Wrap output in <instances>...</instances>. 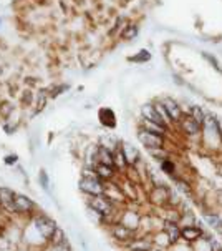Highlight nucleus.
<instances>
[{
    "instance_id": "f257e3e1",
    "label": "nucleus",
    "mask_w": 222,
    "mask_h": 251,
    "mask_svg": "<svg viewBox=\"0 0 222 251\" xmlns=\"http://www.w3.org/2000/svg\"><path fill=\"white\" fill-rule=\"evenodd\" d=\"M103 5L105 0H17L14 22L55 65H83L105 40L101 28L118 38L105 22Z\"/></svg>"
},
{
    "instance_id": "f03ea898",
    "label": "nucleus",
    "mask_w": 222,
    "mask_h": 251,
    "mask_svg": "<svg viewBox=\"0 0 222 251\" xmlns=\"http://www.w3.org/2000/svg\"><path fill=\"white\" fill-rule=\"evenodd\" d=\"M28 221H30V225H32V231L40 238L42 243H44L45 246L48 245V240L52 238L55 229L58 228L57 221H55L53 218H50L48 215L38 213V211Z\"/></svg>"
},
{
    "instance_id": "7ed1b4c3",
    "label": "nucleus",
    "mask_w": 222,
    "mask_h": 251,
    "mask_svg": "<svg viewBox=\"0 0 222 251\" xmlns=\"http://www.w3.org/2000/svg\"><path fill=\"white\" fill-rule=\"evenodd\" d=\"M85 205L87 208H91V210L98 211L100 215L106 216L111 223H114V221H118L114 218V215L118 213L119 208L114 205L113 201H111L110 198H106L105 195H98V197H87V201H85Z\"/></svg>"
},
{
    "instance_id": "20e7f679",
    "label": "nucleus",
    "mask_w": 222,
    "mask_h": 251,
    "mask_svg": "<svg viewBox=\"0 0 222 251\" xmlns=\"http://www.w3.org/2000/svg\"><path fill=\"white\" fill-rule=\"evenodd\" d=\"M217 115H214L212 112L206 113V122L202 125V135L200 137L204 138V142L207 145L206 147H222V137L219 131V125H217Z\"/></svg>"
},
{
    "instance_id": "39448f33",
    "label": "nucleus",
    "mask_w": 222,
    "mask_h": 251,
    "mask_svg": "<svg viewBox=\"0 0 222 251\" xmlns=\"http://www.w3.org/2000/svg\"><path fill=\"white\" fill-rule=\"evenodd\" d=\"M108 233H110L111 240H113L116 245L123 246V248L139 235L138 231H134V229H131L130 226L123 225L121 221H114V223H111L108 226Z\"/></svg>"
},
{
    "instance_id": "423d86ee",
    "label": "nucleus",
    "mask_w": 222,
    "mask_h": 251,
    "mask_svg": "<svg viewBox=\"0 0 222 251\" xmlns=\"http://www.w3.org/2000/svg\"><path fill=\"white\" fill-rule=\"evenodd\" d=\"M106 183L100 180L95 173L93 175H82L78 181V188L85 195V197H98V195L105 193Z\"/></svg>"
},
{
    "instance_id": "0eeeda50",
    "label": "nucleus",
    "mask_w": 222,
    "mask_h": 251,
    "mask_svg": "<svg viewBox=\"0 0 222 251\" xmlns=\"http://www.w3.org/2000/svg\"><path fill=\"white\" fill-rule=\"evenodd\" d=\"M169 198H171V186L166 185H157L151 186L148 191V201L156 208H168L169 206Z\"/></svg>"
},
{
    "instance_id": "6e6552de",
    "label": "nucleus",
    "mask_w": 222,
    "mask_h": 251,
    "mask_svg": "<svg viewBox=\"0 0 222 251\" xmlns=\"http://www.w3.org/2000/svg\"><path fill=\"white\" fill-rule=\"evenodd\" d=\"M14 205H15V216H23V218L30 220L38 211L35 201L23 193H15Z\"/></svg>"
},
{
    "instance_id": "1a4fd4ad",
    "label": "nucleus",
    "mask_w": 222,
    "mask_h": 251,
    "mask_svg": "<svg viewBox=\"0 0 222 251\" xmlns=\"http://www.w3.org/2000/svg\"><path fill=\"white\" fill-rule=\"evenodd\" d=\"M136 137H138V142L144 147V150L166 148V143H168V137L151 133V131H146V130H143V128H138V133H136Z\"/></svg>"
},
{
    "instance_id": "9d476101",
    "label": "nucleus",
    "mask_w": 222,
    "mask_h": 251,
    "mask_svg": "<svg viewBox=\"0 0 222 251\" xmlns=\"http://www.w3.org/2000/svg\"><path fill=\"white\" fill-rule=\"evenodd\" d=\"M206 225L204 221H199L194 226H182L181 228V241H184L187 245H194L198 243L199 240H202L204 235H206Z\"/></svg>"
},
{
    "instance_id": "9b49d317",
    "label": "nucleus",
    "mask_w": 222,
    "mask_h": 251,
    "mask_svg": "<svg viewBox=\"0 0 222 251\" xmlns=\"http://www.w3.org/2000/svg\"><path fill=\"white\" fill-rule=\"evenodd\" d=\"M176 126L182 131V135H186V137H189V138H199L200 135H202V125H199L189 113H184L182 120L179 122Z\"/></svg>"
},
{
    "instance_id": "f8f14e48",
    "label": "nucleus",
    "mask_w": 222,
    "mask_h": 251,
    "mask_svg": "<svg viewBox=\"0 0 222 251\" xmlns=\"http://www.w3.org/2000/svg\"><path fill=\"white\" fill-rule=\"evenodd\" d=\"M15 193L10 186H0V213L15 216Z\"/></svg>"
},
{
    "instance_id": "ddd939ff",
    "label": "nucleus",
    "mask_w": 222,
    "mask_h": 251,
    "mask_svg": "<svg viewBox=\"0 0 222 251\" xmlns=\"http://www.w3.org/2000/svg\"><path fill=\"white\" fill-rule=\"evenodd\" d=\"M159 100L163 101L164 108L168 110V113H169L171 120H173L174 126H176L178 123L182 120V117H184V113H186L184 110H182V105L179 103L178 100H174L173 97H161Z\"/></svg>"
},
{
    "instance_id": "4468645a",
    "label": "nucleus",
    "mask_w": 222,
    "mask_h": 251,
    "mask_svg": "<svg viewBox=\"0 0 222 251\" xmlns=\"http://www.w3.org/2000/svg\"><path fill=\"white\" fill-rule=\"evenodd\" d=\"M118 221H121L123 225L130 226L134 231H141V221H143V215L136 210H131V208H126L125 211H121L118 216Z\"/></svg>"
},
{
    "instance_id": "2eb2a0df",
    "label": "nucleus",
    "mask_w": 222,
    "mask_h": 251,
    "mask_svg": "<svg viewBox=\"0 0 222 251\" xmlns=\"http://www.w3.org/2000/svg\"><path fill=\"white\" fill-rule=\"evenodd\" d=\"M153 248H155L153 235H144V233H139L133 241L125 246L126 251H151Z\"/></svg>"
},
{
    "instance_id": "dca6fc26",
    "label": "nucleus",
    "mask_w": 222,
    "mask_h": 251,
    "mask_svg": "<svg viewBox=\"0 0 222 251\" xmlns=\"http://www.w3.org/2000/svg\"><path fill=\"white\" fill-rule=\"evenodd\" d=\"M202 221L207 228L214 229L217 233H222V216L214 210H204L202 211Z\"/></svg>"
},
{
    "instance_id": "f3484780",
    "label": "nucleus",
    "mask_w": 222,
    "mask_h": 251,
    "mask_svg": "<svg viewBox=\"0 0 222 251\" xmlns=\"http://www.w3.org/2000/svg\"><path fill=\"white\" fill-rule=\"evenodd\" d=\"M139 117L141 118H146V120H151V122H156V123H159V125H164L166 126L164 120L161 118V115L157 113V110H156V107H155V103H153V101H148V103L141 105Z\"/></svg>"
},
{
    "instance_id": "a211bd4d",
    "label": "nucleus",
    "mask_w": 222,
    "mask_h": 251,
    "mask_svg": "<svg viewBox=\"0 0 222 251\" xmlns=\"http://www.w3.org/2000/svg\"><path fill=\"white\" fill-rule=\"evenodd\" d=\"M161 228L168 233V236H169V240H171V243H173V245H178L179 241H181V225H179L178 221L163 220Z\"/></svg>"
},
{
    "instance_id": "6ab92c4d",
    "label": "nucleus",
    "mask_w": 222,
    "mask_h": 251,
    "mask_svg": "<svg viewBox=\"0 0 222 251\" xmlns=\"http://www.w3.org/2000/svg\"><path fill=\"white\" fill-rule=\"evenodd\" d=\"M95 175L100 178V180H103L105 183L108 181H114L118 176V172L114 167H110V165H103V163H96L95 165Z\"/></svg>"
},
{
    "instance_id": "aec40b11",
    "label": "nucleus",
    "mask_w": 222,
    "mask_h": 251,
    "mask_svg": "<svg viewBox=\"0 0 222 251\" xmlns=\"http://www.w3.org/2000/svg\"><path fill=\"white\" fill-rule=\"evenodd\" d=\"M159 170H161V173L168 176L171 181H176L178 178L181 176V173H179V170H178L176 161L171 158V156H169V158H166V160L161 161V163H159Z\"/></svg>"
},
{
    "instance_id": "412c9836",
    "label": "nucleus",
    "mask_w": 222,
    "mask_h": 251,
    "mask_svg": "<svg viewBox=\"0 0 222 251\" xmlns=\"http://www.w3.org/2000/svg\"><path fill=\"white\" fill-rule=\"evenodd\" d=\"M138 128H143V130L151 131V133H156V135H163V137H168V133H169L168 126L159 125V123L151 122V120H146V118H141V117H139Z\"/></svg>"
},
{
    "instance_id": "4be33fe9",
    "label": "nucleus",
    "mask_w": 222,
    "mask_h": 251,
    "mask_svg": "<svg viewBox=\"0 0 222 251\" xmlns=\"http://www.w3.org/2000/svg\"><path fill=\"white\" fill-rule=\"evenodd\" d=\"M96 163H103V165H110V167H114V150L111 148H106L103 145L96 143Z\"/></svg>"
},
{
    "instance_id": "5701e85b",
    "label": "nucleus",
    "mask_w": 222,
    "mask_h": 251,
    "mask_svg": "<svg viewBox=\"0 0 222 251\" xmlns=\"http://www.w3.org/2000/svg\"><path fill=\"white\" fill-rule=\"evenodd\" d=\"M121 148H123V153H125V156H126V160H128V165H130V168L134 167V165L141 160V153H139V150L134 147L133 143L121 142Z\"/></svg>"
},
{
    "instance_id": "b1692460",
    "label": "nucleus",
    "mask_w": 222,
    "mask_h": 251,
    "mask_svg": "<svg viewBox=\"0 0 222 251\" xmlns=\"http://www.w3.org/2000/svg\"><path fill=\"white\" fill-rule=\"evenodd\" d=\"M179 211H181V215H179V221H178V223L181 225V228L182 226H194V225L199 223L198 216H196V213H194L193 210H189V208L182 206Z\"/></svg>"
},
{
    "instance_id": "393cba45",
    "label": "nucleus",
    "mask_w": 222,
    "mask_h": 251,
    "mask_svg": "<svg viewBox=\"0 0 222 251\" xmlns=\"http://www.w3.org/2000/svg\"><path fill=\"white\" fill-rule=\"evenodd\" d=\"M174 183V188H176L179 193L182 195V197H186L187 200H191L194 197V188H193V185H191L189 181L186 180V178H182V176H179L176 181H173Z\"/></svg>"
},
{
    "instance_id": "a878e982",
    "label": "nucleus",
    "mask_w": 222,
    "mask_h": 251,
    "mask_svg": "<svg viewBox=\"0 0 222 251\" xmlns=\"http://www.w3.org/2000/svg\"><path fill=\"white\" fill-rule=\"evenodd\" d=\"M100 122H101V125L108 130L116 128V117H114L113 110H110V108H103L100 112Z\"/></svg>"
},
{
    "instance_id": "bb28decb",
    "label": "nucleus",
    "mask_w": 222,
    "mask_h": 251,
    "mask_svg": "<svg viewBox=\"0 0 222 251\" xmlns=\"http://www.w3.org/2000/svg\"><path fill=\"white\" fill-rule=\"evenodd\" d=\"M153 241H155V246H159V248H164V250H171V246H173L168 233H166L163 228L153 233Z\"/></svg>"
},
{
    "instance_id": "cd10ccee",
    "label": "nucleus",
    "mask_w": 222,
    "mask_h": 251,
    "mask_svg": "<svg viewBox=\"0 0 222 251\" xmlns=\"http://www.w3.org/2000/svg\"><path fill=\"white\" fill-rule=\"evenodd\" d=\"M186 113H189L191 117L199 123V125H204V122H206V113L207 112L202 107H199V105H189V108H187Z\"/></svg>"
},
{
    "instance_id": "c85d7f7f",
    "label": "nucleus",
    "mask_w": 222,
    "mask_h": 251,
    "mask_svg": "<svg viewBox=\"0 0 222 251\" xmlns=\"http://www.w3.org/2000/svg\"><path fill=\"white\" fill-rule=\"evenodd\" d=\"M153 103H155V107H156V110H157V113L161 115V118H163V120H164L166 126H168V128H173V126H174V123H173V120H171V117H169L168 110L164 108L163 101H161L159 99H157V100L153 101Z\"/></svg>"
},
{
    "instance_id": "c756f323",
    "label": "nucleus",
    "mask_w": 222,
    "mask_h": 251,
    "mask_svg": "<svg viewBox=\"0 0 222 251\" xmlns=\"http://www.w3.org/2000/svg\"><path fill=\"white\" fill-rule=\"evenodd\" d=\"M148 151V155L151 156L153 160L157 161V163H161L163 160L166 158H169V151H168V148H155V150H146Z\"/></svg>"
},
{
    "instance_id": "7c9ffc66",
    "label": "nucleus",
    "mask_w": 222,
    "mask_h": 251,
    "mask_svg": "<svg viewBox=\"0 0 222 251\" xmlns=\"http://www.w3.org/2000/svg\"><path fill=\"white\" fill-rule=\"evenodd\" d=\"M68 238H67V233L63 228H57L55 229V233L52 235V238L48 240V245H62V243H67Z\"/></svg>"
},
{
    "instance_id": "2f4dec72",
    "label": "nucleus",
    "mask_w": 222,
    "mask_h": 251,
    "mask_svg": "<svg viewBox=\"0 0 222 251\" xmlns=\"http://www.w3.org/2000/svg\"><path fill=\"white\" fill-rule=\"evenodd\" d=\"M38 181H40V186L45 191H50V178H48V173H46L44 168L38 172Z\"/></svg>"
},
{
    "instance_id": "473e14b6",
    "label": "nucleus",
    "mask_w": 222,
    "mask_h": 251,
    "mask_svg": "<svg viewBox=\"0 0 222 251\" xmlns=\"http://www.w3.org/2000/svg\"><path fill=\"white\" fill-rule=\"evenodd\" d=\"M46 251H71V245L70 241L62 245H46Z\"/></svg>"
},
{
    "instance_id": "72a5a7b5",
    "label": "nucleus",
    "mask_w": 222,
    "mask_h": 251,
    "mask_svg": "<svg viewBox=\"0 0 222 251\" xmlns=\"http://www.w3.org/2000/svg\"><path fill=\"white\" fill-rule=\"evenodd\" d=\"M209 243H211V250L212 251H222V241L219 238H212V240H209Z\"/></svg>"
},
{
    "instance_id": "f704fd0d",
    "label": "nucleus",
    "mask_w": 222,
    "mask_h": 251,
    "mask_svg": "<svg viewBox=\"0 0 222 251\" xmlns=\"http://www.w3.org/2000/svg\"><path fill=\"white\" fill-rule=\"evenodd\" d=\"M202 57H204V58H207V60L212 63V67H214L216 70H221V67H219V62H217L216 58L212 57V55H209V53H206V52H202Z\"/></svg>"
},
{
    "instance_id": "c9c22d12",
    "label": "nucleus",
    "mask_w": 222,
    "mask_h": 251,
    "mask_svg": "<svg viewBox=\"0 0 222 251\" xmlns=\"http://www.w3.org/2000/svg\"><path fill=\"white\" fill-rule=\"evenodd\" d=\"M3 160H5V163H7V165H14V163H17V161H19V158H17L15 155H8V156H5Z\"/></svg>"
},
{
    "instance_id": "e433bc0d",
    "label": "nucleus",
    "mask_w": 222,
    "mask_h": 251,
    "mask_svg": "<svg viewBox=\"0 0 222 251\" xmlns=\"http://www.w3.org/2000/svg\"><path fill=\"white\" fill-rule=\"evenodd\" d=\"M217 125H219V131H221V137H222V117L217 118Z\"/></svg>"
},
{
    "instance_id": "4c0bfd02",
    "label": "nucleus",
    "mask_w": 222,
    "mask_h": 251,
    "mask_svg": "<svg viewBox=\"0 0 222 251\" xmlns=\"http://www.w3.org/2000/svg\"><path fill=\"white\" fill-rule=\"evenodd\" d=\"M151 251H169V250H164V248H159V246H155Z\"/></svg>"
}]
</instances>
